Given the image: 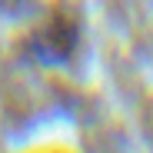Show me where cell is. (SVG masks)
Instances as JSON below:
<instances>
[{"instance_id": "1", "label": "cell", "mask_w": 153, "mask_h": 153, "mask_svg": "<svg viewBox=\"0 0 153 153\" xmlns=\"http://www.w3.org/2000/svg\"><path fill=\"white\" fill-rule=\"evenodd\" d=\"M53 153H60V150H53Z\"/></svg>"}]
</instances>
